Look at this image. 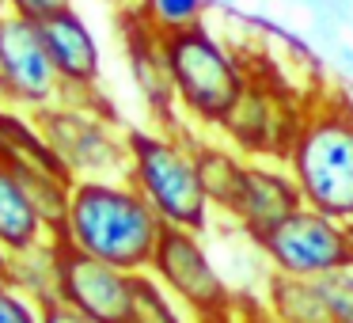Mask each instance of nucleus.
Instances as JSON below:
<instances>
[{
	"label": "nucleus",
	"mask_w": 353,
	"mask_h": 323,
	"mask_svg": "<svg viewBox=\"0 0 353 323\" xmlns=\"http://www.w3.org/2000/svg\"><path fill=\"white\" fill-rule=\"evenodd\" d=\"M4 12H8V8H4V0H0V16H4Z\"/></svg>",
	"instance_id": "obj_29"
},
{
	"label": "nucleus",
	"mask_w": 353,
	"mask_h": 323,
	"mask_svg": "<svg viewBox=\"0 0 353 323\" xmlns=\"http://www.w3.org/2000/svg\"><path fill=\"white\" fill-rule=\"evenodd\" d=\"M0 72H4V92H0L4 107L39 115V110L61 103L65 88L50 61L39 23L12 16V12L0 16Z\"/></svg>",
	"instance_id": "obj_8"
},
{
	"label": "nucleus",
	"mask_w": 353,
	"mask_h": 323,
	"mask_svg": "<svg viewBox=\"0 0 353 323\" xmlns=\"http://www.w3.org/2000/svg\"><path fill=\"white\" fill-rule=\"evenodd\" d=\"M42 42L50 50L57 77H61V103H80V107H107L99 95V72H103V54L95 31L88 27V19L77 8L50 16L46 23H39Z\"/></svg>",
	"instance_id": "obj_12"
},
{
	"label": "nucleus",
	"mask_w": 353,
	"mask_h": 323,
	"mask_svg": "<svg viewBox=\"0 0 353 323\" xmlns=\"http://www.w3.org/2000/svg\"><path fill=\"white\" fill-rule=\"evenodd\" d=\"M190 130H125V148H130V168L125 179L145 194V202L160 213L168 228H186L205 236L213 221L205 190L198 179V160H194Z\"/></svg>",
	"instance_id": "obj_3"
},
{
	"label": "nucleus",
	"mask_w": 353,
	"mask_h": 323,
	"mask_svg": "<svg viewBox=\"0 0 353 323\" xmlns=\"http://www.w3.org/2000/svg\"><path fill=\"white\" fill-rule=\"evenodd\" d=\"M254 247L270 266V274L319 282L334 270L353 266V224L304 206L289 221L277 224L274 232H266Z\"/></svg>",
	"instance_id": "obj_7"
},
{
	"label": "nucleus",
	"mask_w": 353,
	"mask_h": 323,
	"mask_svg": "<svg viewBox=\"0 0 353 323\" xmlns=\"http://www.w3.org/2000/svg\"><path fill=\"white\" fill-rule=\"evenodd\" d=\"M34 126L72 179H114L130 168L125 130H118L110 107L54 103L34 115Z\"/></svg>",
	"instance_id": "obj_5"
},
{
	"label": "nucleus",
	"mask_w": 353,
	"mask_h": 323,
	"mask_svg": "<svg viewBox=\"0 0 353 323\" xmlns=\"http://www.w3.org/2000/svg\"><path fill=\"white\" fill-rule=\"evenodd\" d=\"M122 27H125V57H130V72H133V80H137V88H141V99H145L148 115L156 118L160 130H179V126L171 122V118L179 115V103H175V84H171L168 61H163V39L133 8L125 12Z\"/></svg>",
	"instance_id": "obj_13"
},
{
	"label": "nucleus",
	"mask_w": 353,
	"mask_h": 323,
	"mask_svg": "<svg viewBox=\"0 0 353 323\" xmlns=\"http://www.w3.org/2000/svg\"><path fill=\"white\" fill-rule=\"evenodd\" d=\"M133 285L137 274L118 270L103 259L77 251L61 244V282H57V300L77 308L80 315L95 323H130L133 312Z\"/></svg>",
	"instance_id": "obj_10"
},
{
	"label": "nucleus",
	"mask_w": 353,
	"mask_h": 323,
	"mask_svg": "<svg viewBox=\"0 0 353 323\" xmlns=\"http://www.w3.org/2000/svg\"><path fill=\"white\" fill-rule=\"evenodd\" d=\"M0 92H4V72H0Z\"/></svg>",
	"instance_id": "obj_28"
},
{
	"label": "nucleus",
	"mask_w": 353,
	"mask_h": 323,
	"mask_svg": "<svg viewBox=\"0 0 353 323\" xmlns=\"http://www.w3.org/2000/svg\"><path fill=\"white\" fill-rule=\"evenodd\" d=\"M42 323H95V320H88V315L77 312V308L54 300V304H42Z\"/></svg>",
	"instance_id": "obj_25"
},
{
	"label": "nucleus",
	"mask_w": 353,
	"mask_h": 323,
	"mask_svg": "<svg viewBox=\"0 0 353 323\" xmlns=\"http://www.w3.org/2000/svg\"><path fill=\"white\" fill-rule=\"evenodd\" d=\"M163 228L168 224L160 221V213L125 175L77 179L57 244L77 247L130 274H148Z\"/></svg>",
	"instance_id": "obj_1"
},
{
	"label": "nucleus",
	"mask_w": 353,
	"mask_h": 323,
	"mask_svg": "<svg viewBox=\"0 0 353 323\" xmlns=\"http://www.w3.org/2000/svg\"><path fill=\"white\" fill-rule=\"evenodd\" d=\"M110 4H125V8H133V4H137V0H110Z\"/></svg>",
	"instance_id": "obj_26"
},
{
	"label": "nucleus",
	"mask_w": 353,
	"mask_h": 323,
	"mask_svg": "<svg viewBox=\"0 0 353 323\" xmlns=\"http://www.w3.org/2000/svg\"><path fill=\"white\" fill-rule=\"evenodd\" d=\"M4 259H8V251H4V247H0V274H4Z\"/></svg>",
	"instance_id": "obj_27"
},
{
	"label": "nucleus",
	"mask_w": 353,
	"mask_h": 323,
	"mask_svg": "<svg viewBox=\"0 0 353 323\" xmlns=\"http://www.w3.org/2000/svg\"><path fill=\"white\" fill-rule=\"evenodd\" d=\"M133 12L156 35H175V31H186V27H198L205 19L209 0H137Z\"/></svg>",
	"instance_id": "obj_20"
},
{
	"label": "nucleus",
	"mask_w": 353,
	"mask_h": 323,
	"mask_svg": "<svg viewBox=\"0 0 353 323\" xmlns=\"http://www.w3.org/2000/svg\"><path fill=\"white\" fill-rule=\"evenodd\" d=\"M160 39H163V61H168L171 84H175V103L183 122H190L201 133L209 130L221 133V126L228 122L236 103L251 88L254 80L251 69L205 23L186 27V31H175V35H160Z\"/></svg>",
	"instance_id": "obj_2"
},
{
	"label": "nucleus",
	"mask_w": 353,
	"mask_h": 323,
	"mask_svg": "<svg viewBox=\"0 0 353 323\" xmlns=\"http://www.w3.org/2000/svg\"><path fill=\"white\" fill-rule=\"evenodd\" d=\"M46 239H54L50 228L34 213L31 198L23 194L19 179L12 175L8 160L0 156V247L8 255H16V251H31V247L46 244Z\"/></svg>",
	"instance_id": "obj_16"
},
{
	"label": "nucleus",
	"mask_w": 353,
	"mask_h": 323,
	"mask_svg": "<svg viewBox=\"0 0 353 323\" xmlns=\"http://www.w3.org/2000/svg\"><path fill=\"white\" fill-rule=\"evenodd\" d=\"M4 8L12 16H23L31 23H46L50 16H61L72 8V0H4Z\"/></svg>",
	"instance_id": "obj_23"
},
{
	"label": "nucleus",
	"mask_w": 353,
	"mask_h": 323,
	"mask_svg": "<svg viewBox=\"0 0 353 323\" xmlns=\"http://www.w3.org/2000/svg\"><path fill=\"white\" fill-rule=\"evenodd\" d=\"M148 274H152L198 323H216V320L236 312L239 293L232 289L228 277L221 274V266L213 262L201 232L163 228Z\"/></svg>",
	"instance_id": "obj_6"
},
{
	"label": "nucleus",
	"mask_w": 353,
	"mask_h": 323,
	"mask_svg": "<svg viewBox=\"0 0 353 323\" xmlns=\"http://www.w3.org/2000/svg\"><path fill=\"white\" fill-rule=\"evenodd\" d=\"M285 164L307 209L353 224V107L338 99L304 107Z\"/></svg>",
	"instance_id": "obj_4"
},
{
	"label": "nucleus",
	"mask_w": 353,
	"mask_h": 323,
	"mask_svg": "<svg viewBox=\"0 0 353 323\" xmlns=\"http://www.w3.org/2000/svg\"><path fill=\"white\" fill-rule=\"evenodd\" d=\"M0 323H42V304L0 274Z\"/></svg>",
	"instance_id": "obj_22"
},
{
	"label": "nucleus",
	"mask_w": 353,
	"mask_h": 323,
	"mask_svg": "<svg viewBox=\"0 0 353 323\" xmlns=\"http://www.w3.org/2000/svg\"><path fill=\"white\" fill-rule=\"evenodd\" d=\"M300 122H304V107L251 80L243 99L221 126V137L247 160H285Z\"/></svg>",
	"instance_id": "obj_9"
},
{
	"label": "nucleus",
	"mask_w": 353,
	"mask_h": 323,
	"mask_svg": "<svg viewBox=\"0 0 353 323\" xmlns=\"http://www.w3.org/2000/svg\"><path fill=\"white\" fill-rule=\"evenodd\" d=\"M190 145H194V160H198V179L201 190H205L213 213H228L232 198L239 190V179H243L247 156H239L228 141H213L201 130H190Z\"/></svg>",
	"instance_id": "obj_15"
},
{
	"label": "nucleus",
	"mask_w": 353,
	"mask_h": 323,
	"mask_svg": "<svg viewBox=\"0 0 353 323\" xmlns=\"http://www.w3.org/2000/svg\"><path fill=\"white\" fill-rule=\"evenodd\" d=\"M236 323H285V320L270 312V304L262 297H239L236 300Z\"/></svg>",
	"instance_id": "obj_24"
},
{
	"label": "nucleus",
	"mask_w": 353,
	"mask_h": 323,
	"mask_svg": "<svg viewBox=\"0 0 353 323\" xmlns=\"http://www.w3.org/2000/svg\"><path fill=\"white\" fill-rule=\"evenodd\" d=\"M296 209H304L300 186L285 160H247L239 190L232 198L224 221H232L251 244H259L266 232L289 221Z\"/></svg>",
	"instance_id": "obj_11"
},
{
	"label": "nucleus",
	"mask_w": 353,
	"mask_h": 323,
	"mask_svg": "<svg viewBox=\"0 0 353 323\" xmlns=\"http://www.w3.org/2000/svg\"><path fill=\"white\" fill-rule=\"evenodd\" d=\"M262 300H266L270 312L281 315L285 323H334L327 297H323L319 282H312V277L266 274Z\"/></svg>",
	"instance_id": "obj_17"
},
{
	"label": "nucleus",
	"mask_w": 353,
	"mask_h": 323,
	"mask_svg": "<svg viewBox=\"0 0 353 323\" xmlns=\"http://www.w3.org/2000/svg\"><path fill=\"white\" fill-rule=\"evenodd\" d=\"M130 323H198L152 274H137Z\"/></svg>",
	"instance_id": "obj_19"
},
{
	"label": "nucleus",
	"mask_w": 353,
	"mask_h": 323,
	"mask_svg": "<svg viewBox=\"0 0 353 323\" xmlns=\"http://www.w3.org/2000/svg\"><path fill=\"white\" fill-rule=\"evenodd\" d=\"M4 277L27 293L39 304H54L57 300V282H61V244L46 239V244L31 247V251H16L4 259Z\"/></svg>",
	"instance_id": "obj_18"
},
{
	"label": "nucleus",
	"mask_w": 353,
	"mask_h": 323,
	"mask_svg": "<svg viewBox=\"0 0 353 323\" xmlns=\"http://www.w3.org/2000/svg\"><path fill=\"white\" fill-rule=\"evenodd\" d=\"M0 156L8 160L12 175L19 179L23 194L31 198L34 213L42 217L50 236L57 239V232H61V224H65V213H69V198H72V183H77V179L57 171V168H42V164H34V160L12 156V153H4V148H0Z\"/></svg>",
	"instance_id": "obj_14"
},
{
	"label": "nucleus",
	"mask_w": 353,
	"mask_h": 323,
	"mask_svg": "<svg viewBox=\"0 0 353 323\" xmlns=\"http://www.w3.org/2000/svg\"><path fill=\"white\" fill-rule=\"evenodd\" d=\"M319 289H323V297H327V304H330L334 323H353V266L319 277Z\"/></svg>",
	"instance_id": "obj_21"
}]
</instances>
